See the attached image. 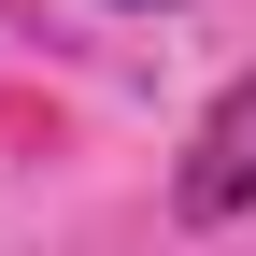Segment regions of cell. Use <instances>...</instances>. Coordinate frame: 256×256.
Returning a JSON list of instances; mask_svg holds the SVG:
<instances>
[{"label":"cell","mask_w":256,"mask_h":256,"mask_svg":"<svg viewBox=\"0 0 256 256\" xmlns=\"http://www.w3.org/2000/svg\"><path fill=\"white\" fill-rule=\"evenodd\" d=\"M171 214H185V228H228V214H256V72L200 114V142H185V171H171Z\"/></svg>","instance_id":"obj_1"},{"label":"cell","mask_w":256,"mask_h":256,"mask_svg":"<svg viewBox=\"0 0 256 256\" xmlns=\"http://www.w3.org/2000/svg\"><path fill=\"white\" fill-rule=\"evenodd\" d=\"M128 14H156V0H128Z\"/></svg>","instance_id":"obj_2"}]
</instances>
